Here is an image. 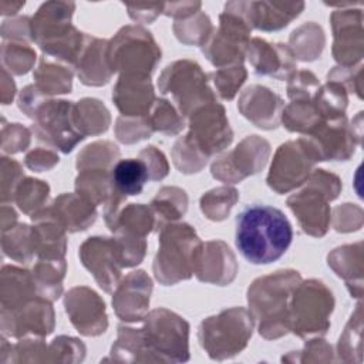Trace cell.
Wrapping results in <instances>:
<instances>
[{"instance_id":"1","label":"cell","mask_w":364,"mask_h":364,"mask_svg":"<svg viewBox=\"0 0 364 364\" xmlns=\"http://www.w3.org/2000/svg\"><path fill=\"white\" fill-rule=\"evenodd\" d=\"M293 240V229L286 215L269 205H249L236 218L235 243L252 264L279 260Z\"/></svg>"},{"instance_id":"2","label":"cell","mask_w":364,"mask_h":364,"mask_svg":"<svg viewBox=\"0 0 364 364\" xmlns=\"http://www.w3.org/2000/svg\"><path fill=\"white\" fill-rule=\"evenodd\" d=\"M202 247L199 237L189 225L164 226L154 260L155 277L164 284L189 279L196 270Z\"/></svg>"},{"instance_id":"3","label":"cell","mask_w":364,"mask_h":364,"mask_svg":"<svg viewBox=\"0 0 364 364\" xmlns=\"http://www.w3.org/2000/svg\"><path fill=\"white\" fill-rule=\"evenodd\" d=\"M299 282L297 272L286 270L259 279L249 287L247 299L255 317L260 320V334H264L272 320H274L272 331L282 330V333H286L290 328L287 301Z\"/></svg>"},{"instance_id":"4","label":"cell","mask_w":364,"mask_h":364,"mask_svg":"<svg viewBox=\"0 0 364 364\" xmlns=\"http://www.w3.org/2000/svg\"><path fill=\"white\" fill-rule=\"evenodd\" d=\"M159 58V48L142 27H124L108 46L111 70H121V75L149 77Z\"/></svg>"},{"instance_id":"5","label":"cell","mask_w":364,"mask_h":364,"mask_svg":"<svg viewBox=\"0 0 364 364\" xmlns=\"http://www.w3.org/2000/svg\"><path fill=\"white\" fill-rule=\"evenodd\" d=\"M159 88L164 94H173L179 109L185 115L202 107L199 104L213 102L215 100L210 88L206 85V75L192 61H176L168 65L161 75Z\"/></svg>"},{"instance_id":"6","label":"cell","mask_w":364,"mask_h":364,"mask_svg":"<svg viewBox=\"0 0 364 364\" xmlns=\"http://www.w3.org/2000/svg\"><path fill=\"white\" fill-rule=\"evenodd\" d=\"M233 6L239 11L236 3ZM250 28L242 13H235L229 7H225V13L220 14L219 28L212 30L202 44V51L215 65L242 63L246 46L249 44Z\"/></svg>"},{"instance_id":"7","label":"cell","mask_w":364,"mask_h":364,"mask_svg":"<svg viewBox=\"0 0 364 364\" xmlns=\"http://www.w3.org/2000/svg\"><path fill=\"white\" fill-rule=\"evenodd\" d=\"M189 115L191 132L185 141L195 146V151L202 158L206 159L210 154L222 151L232 142V131L222 105L216 102L206 104Z\"/></svg>"},{"instance_id":"8","label":"cell","mask_w":364,"mask_h":364,"mask_svg":"<svg viewBox=\"0 0 364 364\" xmlns=\"http://www.w3.org/2000/svg\"><path fill=\"white\" fill-rule=\"evenodd\" d=\"M316 156L304 138L279 146L272 164L267 183L279 193H284L307 179Z\"/></svg>"},{"instance_id":"9","label":"cell","mask_w":364,"mask_h":364,"mask_svg":"<svg viewBox=\"0 0 364 364\" xmlns=\"http://www.w3.org/2000/svg\"><path fill=\"white\" fill-rule=\"evenodd\" d=\"M74 107L67 101H50L37 107L33 117L37 118L36 132L40 138L60 146L61 151L70 152L73 146L84 138L78 127L74 124V115H68Z\"/></svg>"},{"instance_id":"10","label":"cell","mask_w":364,"mask_h":364,"mask_svg":"<svg viewBox=\"0 0 364 364\" xmlns=\"http://www.w3.org/2000/svg\"><path fill=\"white\" fill-rule=\"evenodd\" d=\"M139 336L149 340V348L158 353H183L188 355V323L179 316L161 309L146 316Z\"/></svg>"},{"instance_id":"11","label":"cell","mask_w":364,"mask_h":364,"mask_svg":"<svg viewBox=\"0 0 364 364\" xmlns=\"http://www.w3.org/2000/svg\"><path fill=\"white\" fill-rule=\"evenodd\" d=\"M82 264L94 274L100 287L111 291L119 277V259L115 240L108 237H90L80 249Z\"/></svg>"},{"instance_id":"12","label":"cell","mask_w":364,"mask_h":364,"mask_svg":"<svg viewBox=\"0 0 364 364\" xmlns=\"http://www.w3.org/2000/svg\"><path fill=\"white\" fill-rule=\"evenodd\" d=\"M334 199L330 193H320L310 178L307 188L287 199L289 208L297 216L303 230L313 236H323L328 225L327 200Z\"/></svg>"},{"instance_id":"13","label":"cell","mask_w":364,"mask_h":364,"mask_svg":"<svg viewBox=\"0 0 364 364\" xmlns=\"http://www.w3.org/2000/svg\"><path fill=\"white\" fill-rule=\"evenodd\" d=\"M250 27L274 31L286 27L304 9V3H236Z\"/></svg>"},{"instance_id":"14","label":"cell","mask_w":364,"mask_h":364,"mask_svg":"<svg viewBox=\"0 0 364 364\" xmlns=\"http://www.w3.org/2000/svg\"><path fill=\"white\" fill-rule=\"evenodd\" d=\"M249 60L255 73L284 80L296 68L293 53L283 44H269L264 40L253 38L249 43Z\"/></svg>"},{"instance_id":"15","label":"cell","mask_w":364,"mask_h":364,"mask_svg":"<svg viewBox=\"0 0 364 364\" xmlns=\"http://www.w3.org/2000/svg\"><path fill=\"white\" fill-rule=\"evenodd\" d=\"M124 77L134 92L119 80L115 85L112 98L122 112V115L139 117L145 115L149 109V105L154 100L152 87L149 82V77H138V75H121Z\"/></svg>"},{"instance_id":"16","label":"cell","mask_w":364,"mask_h":364,"mask_svg":"<svg viewBox=\"0 0 364 364\" xmlns=\"http://www.w3.org/2000/svg\"><path fill=\"white\" fill-rule=\"evenodd\" d=\"M148 283H151V280L146 277L145 272H134L124 279L112 299V304L121 320L136 321L142 318L149 304V296L135 297V293Z\"/></svg>"},{"instance_id":"17","label":"cell","mask_w":364,"mask_h":364,"mask_svg":"<svg viewBox=\"0 0 364 364\" xmlns=\"http://www.w3.org/2000/svg\"><path fill=\"white\" fill-rule=\"evenodd\" d=\"M104 307V301H101L97 293L85 287L73 289L65 297V310L70 314L73 324L78 328V331L87 336L101 333L88 314L90 311L105 313Z\"/></svg>"},{"instance_id":"18","label":"cell","mask_w":364,"mask_h":364,"mask_svg":"<svg viewBox=\"0 0 364 364\" xmlns=\"http://www.w3.org/2000/svg\"><path fill=\"white\" fill-rule=\"evenodd\" d=\"M77 67L84 84L101 85L108 82L112 73L108 61V44L104 40L91 38V43L81 53Z\"/></svg>"},{"instance_id":"19","label":"cell","mask_w":364,"mask_h":364,"mask_svg":"<svg viewBox=\"0 0 364 364\" xmlns=\"http://www.w3.org/2000/svg\"><path fill=\"white\" fill-rule=\"evenodd\" d=\"M31 291H36L33 274L26 270L4 266L1 272V311H14L23 307Z\"/></svg>"},{"instance_id":"20","label":"cell","mask_w":364,"mask_h":364,"mask_svg":"<svg viewBox=\"0 0 364 364\" xmlns=\"http://www.w3.org/2000/svg\"><path fill=\"white\" fill-rule=\"evenodd\" d=\"M149 179V172L142 159H119L111 169L112 189L121 196L139 195Z\"/></svg>"},{"instance_id":"21","label":"cell","mask_w":364,"mask_h":364,"mask_svg":"<svg viewBox=\"0 0 364 364\" xmlns=\"http://www.w3.org/2000/svg\"><path fill=\"white\" fill-rule=\"evenodd\" d=\"M186 205L188 198L179 188H162L152 200V208L164 220L179 219L186 212Z\"/></svg>"},{"instance_id":"22","label":"cell","mask_w":364,"mask_h":364,"mask_svg":"<svg viewBox=\"0 0 364 364\" xmlns=\"http://www.w3.org/2000/svg\"><path fill=\"white\" fill-rule=\"evenodd\" d=\"M37 80V88L47 94L70 92L71 90V73L64 67H54L43 63L34 74Z\"/></svg>"},{"instance_id":"23","label":"cell","mask_w":364,"mask_h":364,"mask_svg":"<svg viewBox=\"0 0 364 364\" xmlns=\"http://www.w3.org/2000/svg\"><path fill=\"white\" fill-rule=\"evenodd\" d=\"M48 186L37 179H26L16 191V202L24 213H31L33 209L40 208V205L47 199Z\"/></svg>"},{"instance_id":"24","label":"cell","mask_w":364,"mask_h":364,"mask_svg":"<svg viewBox=\"0 0 364 364\" xmlns=\"http://www.w3.org/2000/svg\"><path fill=\"white\" fill-rule=\"evenodd\" d=\"M36 60V53L20 44H3V64L14 74H26Z\"/></svg>"},{"instance_id":"25","label":"cell","mask_w":364,"mask_h":364,"mask_svg":"<svg viewBox=\"0 0 364 364\" xmlns=\"http://www.w3.org/2000/svg\"><path fill=\"white\" fill-rule=\"evenodd\" d=\"M246 71L243 67H232L213 73V82L222 98L232 100L237 92V88L243 84Z\"/></svg>"},{"instance_id":"26","label":"cell","mask_w":364,"mask_h":364,"mask_svg":"<svg viewBox=\"0 0 364 364\" xmlns=\"http://www.w3.org/2000/svg\"><path fill=\"white\" fill-rule=\"evenodd\" d=\"M151 125L154 129L165 134H176L183 127L173 108L165 100L156 101L155 111L151 118Z\"/></svg>"},{"instance_id":"27","label":"cell","mask_w":364,"mask_h":364,"mask_svg":"<svg viewBox=\"0 0 364 364\" xmlns=\"http://www.w3.org/2000/svg\"><path fill=\"white\" fill-rule=\"evenodd\" d=\"M314 90H318V82L310 71H300L291 77L287 94L293 101H310Z\"/></svg>"}]
</instances>
